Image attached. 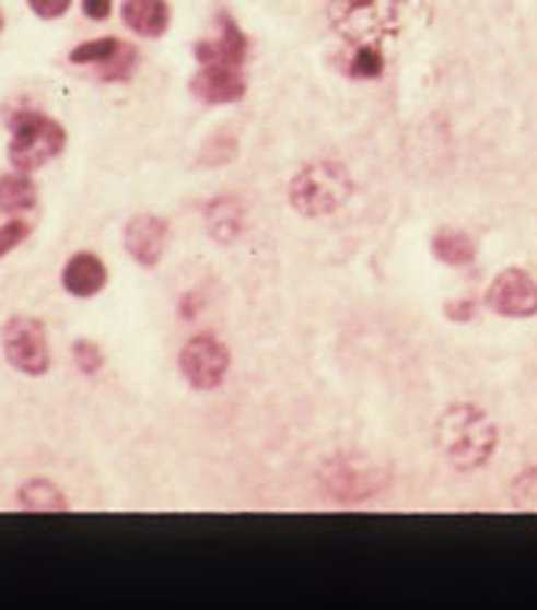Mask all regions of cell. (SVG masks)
<instances>
[{
  "label": "cell",
  "mask_w": 537,
  "mask_h": 610,
  "mask_svg": "<svg viewBox=\"0 0 537 610\" xmlns=\"http://www.w3.org/2000/svg\"><path fill=\"white\" fill-rule=\"evenodd\" d=\"M500 445V430L490 413L477 404H452L436 423V448L442 458L468 474L483 468Z\"/></svg>",
  "instance_id": "obj_1"
},
{
  "label": "cell",
  "mask_w": 537,
  "mask_h": 610,
  "mask_svg": "<svg viewBox=\"0 0 537 610\" xmlns=\"http://www.w3.org/2000/svg\"><path fill=\"white\" fill-rule=\"evenodd\" d=\"M353 195V181L347 166H340L335 160H318L308 163L293 175L290 181V203L296 213L303 216H331Z\"/></svg>",
  "instance_id": "obj_2"
},
{
  "label": "cell",
  "mask_w": 537,
  "mask_h": 610,
  "mask_svg": "<svg viewBox=\"0 0 537 610\" xmlns=\"http://www.w3.org/2000/svg\"><path fill=\"white\" fill-rule=\"evenodd\" d=\"M10 163L23 172L48 166L68 146V131L42 112H20L10 121Z\"/></svg>",
  "instance_id": "obj_3"
},
{
  "label": "cell",
  "mask_w": 537,
  "mask_h": 610,
  "mask_svg": "<svg viewBox=\"0 0 537 610\" xmlns=\"http://www.w3.org/2000/svg\"><path fill=\"white\" fill-rule=\"evenodd\" d=\"M322 486L325 493L343 503H366L388 486V471L366 455H331L322 465Z\"/></svg>",
  "instance_id": "obj_4"
},
{
  "label": "cell",
  "mask_w": 537,
  "mask_h": 610,
  "mask_svg": "<svg viewBox=\"0 0 537 610\" xmlns=\"http://www.w3.org/2000/svg\"><path fill=\"white\" fill-rule=\"evenodd\" d=\"M3 353L7 363L23 375H45L51 369V347L45 325L30 315L10 318L3 325Z\"/></svg>",
  "instance_id": "obj_5"
},
{
  "label": "cell",
  "mask_w": 537,
  "mask_h": 610,
  "mask_svg": "<svg viewBox=\"0 0 537 610\" xmlns=\"http://www.w3.org/2000/svg\"><path fill=\"white\" fill-rule=\"evenodd\" d=\"M230 363H233L230 347L217 335H195L178 353V369L201 391L220 388L226 382Z\"/></svg>",
  "instance_id": "obj_6"
},
{
  "label": "cell",
  "mask_w": 537,
  "mask_h": 610,
  "mask_svg": "<svg viewBox=\"0 0 537 610\" xmlns=\"http://www.w3.org/2000/svg\"><path fill=\"white\" fill-rule=\"evenodd\" d=\"M331 23L343 38L370 45L372 38L392 30L395 3L392 0H331Z\"/></svg>",
  "instance_id": "obj_7"
},
{
  "label": "cell",
  "mask_w": 537,
  "mask_h": 610,
  "mask_svg": "<svg viewBox=\"0 0 537 610\" xmlns=\"http://www.w3.org/2000/svg\"><path fill=\"white\" fill-rule=\"evenodd\" d=\"M487 308L503 318H535L537 315V280L522 268H505L487 286Z\"/></svg>",
  "instance_id": "obj_8"
},
{
  "label": "cell",
  "mask_w": 537,
  "mask_h": 610,
  "mask_svg": "<svg viewBox=\"0 0 537 610\" xmlns=\"http://www.w3.org/2000/svg\"><path fill=\"white\" fill-rule=\"evenodd\" d=\"M168 245V223L156 213H137L125 226V251L143 268H156Z\"/></svg>",
  "instance_id": "obj_9"
},
{
  "label": "cell",
  "mask_w": 537,
  "mask_h": 610,
  "mask_svg": "<svg viewBox=\"0 0 537 610\" xmlns=\"http://www.w3.org/2000/svg\"><path fill=\"white\" fill-rule=\"evenodd\" d=\"M191 93L207 105H230L245 96V77L233 64H201L191 80Z\"/></svg>",
  "instance_id": "obj_10"
},
{
  "label": "cell",
  "mask_w": 537,
  "mask_h": 610,
  "mask_svg": "<svg viewBox=\"0 0 537 610\" xmlns=\"http://www.w3.org/2000/svg\"><path fill=\"white\" fill-rule=\"evenodd\" d=\"M105 280H108V271H105L100 255H93V251H77L61 273L65 290L77 300H90V296L102 293Z\"/></svg>",
  "instance_id": "obj_11"
},
{
  "label": "cell",
  "mask_w": 537,
  "mask_h": 610,
  "mask_svg": "<svg viewBox=\"0 0 537 610\" xmlns=\"http://www.w3.org/2000/svg\"><path fill=\"white\" fill-rule=\"evenodd\" d=\"M220 23H223V26H220V35L201 42V45L195 48V55H198L201 64H233V68H242L245 51H248V42H245L242 30L235 26L230 16H223Z\"/></svg>",
  "instance_id": "obj_12"
},
{
  "label": "cell",
  "mask_w": 537,
  "mask_h": 610,
  "mask_svg": "<svg viewBox=\"0 0 537 610\" xmlns=\"http://www.w3.org/2000/svg\"><path fill=\"white\" fill-rule=\"evenodd\" d=\"M203 223H207L210 238L230 245L245 230V203L233 198V195L213 198V201L207 203V210H203Z\"/></svg>",
  "instance_id": "obj_13"
},
{
  "label": "cell",
  "mask_w": 537,
  "mask_h": 610,
  "mask_svg": "<svg viewBox=\"0 0 537 610\" xmlns=\"http://www.w3.org/2000/svg\"><path fill=\"white\" fill-rule=\"evenodd\" d=\"M121 20L128 30H135L143 38H160L172 23V10L166 0H125Z\"/></svg>",
  "instance_id": "obj_14"
},
{
  "label": "cell",
  "mask_w": 537,
  "mask_h": 610,
  "mask_svg": "<svg viewBox=\"0 0 537 610\" xmlns=\"http://www.w3.org/2000/svg\"><path fill=\"white\" fill-rule=\"evenodd\" d=\"M433 255L448 268H468L477 258V245L465 230H436L433 236Z\"/></svg>",
  "instance_id": "obj_15"
},
{
  "label": "cell",
  "mask_w": 537,
  "mask_h": 610,
  "mask_svg": "<svg viewBox=\"0 0 537 610\" xmlns=\"http://www.w3.org/2000/svg\"><path fill=\"white\" fill-rule=\"evenodd\" d=\"M16 500L30 512H65L68 508V496L51 480H26L20 486Z\"/></svg>",
  "instance_id": "obj_16"
},
{
  "label": "cell",
  "mask_w": 537,
  "mask_h": 610,
  "mask_svg": "<svg viewBox=\"0 0 537 610\" xmlns=\"http://www.w3.org/2000/svg\"><path fill=\"white\" fill-rule=\"evenodd\" d=\"M35 207V185L26 175L0 178V213H26Z\"/></svg>",
  "instance_id": "obj_17"
},
{
  "label": "cell",
  "mask_w": 537,
  "mask_h": 610,
  "mask_svg": "<svg viewBox=\"0 0 537 610\" xmlns=\"http://www.w3.org/2000/svg\"><path fill=\"white\" fill-rule=\"evenodd\" d=\"M382 70H385V58H382L375 42L360 45L353 51V61H350V77L353 80H375V77H382Z\"/></svg>",
  "instance_id": "obj_18"
},
{
  "label": "cell",
  "mask_w": 537,
  "mask_h": 610,
  "mask_svg": "<svg viewBox=\"0 0 537 610\" xmlns=\"http://www.w3.org/2000/svg\"><path fill=\"white\" fill-rule=\"evenodd\" d=\"M121 38H96V42H83L70 51V64H96L108 61L115 51H118Z\"/></svg>",
  "instance_id": "obj_19"
},
{
  "label": "cell",
  "mask_w": 537,
  "mask_h": 610,
  "mask_svg": "<svg viewBox=\"0 0 537 610\" xmlns=\"http://www.w3.org/2000/svg\"><path fill=\"white\" fill-rule=\"evenodd\" d=\"M137 68V48L135 45H128V42H121L118 45V51L108 58V61H102L100 64V80H128Z\"/></svg>",
  "instance_id": "obj_20"
},
{
  "label": "cell",
  "mask_w": 537,
  "mask_h": 610,
  "mask_svg": "<svg viewBox=\"0 0 537 610\" xmlns=\"http://www.w3.org/2000/svg\"><path fill=\"white\" fill-rule=\"evenodd\" d=\"M512 506L537 512V468H528L512 480Z\"/></svg>",
  "instance_id": "obj_21"
},
{
  "label": "cell",
  "mask_w": 537,
  "mask_h": 610,
  "mask_svg": "<svg viewBox=\"0 0 537 610\" xmlns=\"http://www.w3.org/2000/svg\"><path fill=\"white\" fill-rule=\"evenodd\" d=\"M73 363H77V369L83 375H96L102 369V350L100 343H93V340H77L73 343Z\"/></svg>",
  "instance_id": "obj_22"
},
{
  "label": "cell",
  "mask_w": 537,
  "mask_h": 610,
  "mask_svg": "<svg viewBox=\"0 0 537 610\" xmlns=\"http://www.w3.org/2000/svg\"><path fill=\"white\" fill-rule=\"evenodd\" d=\"M26 236H30V223H23V220L3 223V226H0V258L10 255L20 242H26Z\"/></svg>",
  "instance_id": "obj_23"
},
{
  "label": "cell",
  "mask_w": 537,
  "mask_h": 610,
  "mask_svg": "<svg viewBox=\"0 0 537 610\" xmlns=\"http://www.w3.org/2000/svg\"><path fill=\"white\" fill-rule=\"evenodd\" d=\"M70 3L73 0H30V10L35 16H42V20H58V16L68 13Z\"/></svg>",
  "instance_id": "obj_24"
},
{
  "label": "cell",
  "mask_w": 537,
  "mask_h": 610,
  "mask_svg": "<svg viewBox=\"0 0 537 610\" xmlns=\"http://www.w3.org/2000/svg\"><path fill=\"white\" fill-rule=\"evenodd\" d=\"M83 13L90 20H108L112 16V0H83Z\"/></svg>",
  "instance_id": "obj_25"
},
{
  "label": "cell",
  "mask_w": 537,
  "mask_h": 610,
  "mask_svg": "<svg viewBox=\"0 0 537 610\" xmlns=\"http://www.w3.org/2000/svg\"><path fill=\"white\" fill-rule=\"evenodd\" d=\"M474 308H477V305L470 303V300H455V303L445 305V315L455 318V321H468L470 315H474Z\"/></svg>",
  "instance_id": "obj_26"
},
{
  "label": "cell",
  "mask_w": 537,
  "mask_h": 610,
  "mask_svg": "<svg viewBox=\"0 0 537 610\" xmlns=\"http://www.w3.org/2000/svg\"><path fill=\"white\" fill-rule=\"evenodd\" d=\"M0 30H3V13H0Z\"/></svg>",
  "instance_id": "obj_27"
}]
</instances>
